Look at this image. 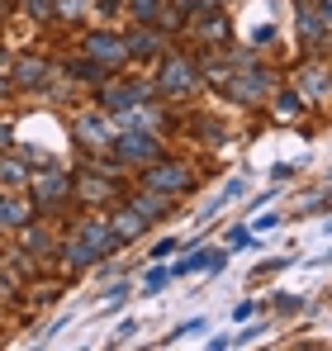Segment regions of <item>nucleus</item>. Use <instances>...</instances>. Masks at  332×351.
I'll return each instance as SVG.
<instances>
[{
    "mask_svg": "<svg viewBox=\"0 0 332 351\" xmlns=\"http://www.w3.org/2000/svg\"><path fill=\"white\" fill-rule=\"evenodd\" d=\"M100 10H105V14H110V10H119V0H100Z\"/></svg>",
    "mask_w": 332,
    "mask_h": 351,
    "instance_id": "35",
    "label": "nucleus"
},
{
    "mask_svg": "<svg viewBox=\"0 0 332 351\" xmlns=\"http://www.w3.org/2000/svg\"><path fill=\"white\" fill-rule=\"evenodd\" d=\"M147 190H162V195H176V190H185L190 185V171L180 167V162H157V167H147Z\"/></svg>",
    "mask_w": 332,
    "mask_h": 351,
    "instance_id": "4",
    "label": "nucleus"
},
{
    "mask_svg": "<svg viewBox=\"0 0 332 351\" xmlns=\"http://www.w3.org/2000/svg\"><path fill=\"white\" fill-rule=\"evenodd\" d=\"M10 138H14V128H10V123H5V119H0V147H5V143H10Z\"/></svg>",
    "mask_w": 332,
    "mask_h": 351,
    "instance_id": "34",
    "label": "nucleus"
},
{
    "mask_svg": "<svg viewBox=\"0 0 332 351\" xmlns=\"http://www.w3.org/2000/svg\"><path fill=\"white\" fill-rule=\"evenodd\" d=\"M24 10H29L34 19H48V14H53V0H24Z\"/></svg>",
    "mask_w": 332,
    "mask_h": 351,
    "instance_id": "23",
    "label": "nucleus"
},
{
    "mask_svg": "<svg viewBox=\"0 0 332 351\" xmlns=\"http://www.w3.org/2000/svg\"><path fill=\"white\" fill-rule=\"evenodd\" d=\"M299 29L309 43H323L328 38V0H318L313 10H299Z\"/></svg>",
    "mask_w": 332,
    "mask_h": 351,
    "instance_id": "8",
    "label": "nucleus"
},
{
    "mask_svg": "<svg viewBox=\"0 0 332 351\" xmlns=\"http://www.w3.org/2000/svg\"><path fill=\"white\" fill-rule=\"evenodd\" d=\"M166 280H171V271H162V266H157V271H152V276L143 280V290H147V294H157V290H166Z\"/></svg>",
    "mask_w": 332,
    "mask_h": 351,
    "instance_id": "22",
    "label": "nucleus"
},
{
    "mask_svg": "<svg viewBox=\"0 0 332 351\" xmlns=\"http://www.w3.org/2000/svg\"><path fill=\"white\" fill-rule=\"evenodd\" d=\"M110 233H114V242H128V237L143 233V219H138L133 209H119V214L110 219Z\"/></svg>",
    "mask_w": 332,
    "mask_h": 351,
    "instance_id": "13",
    "label": "nucleus"
},
{
    "mask_svg": "<svg viewBox=\"0 0 332 351\" xmlns=\"http://www.w3.org/2000/svg\"><path fill=\"white\" fill-rule=\"evenodd\" d=\"M67 190H71V180H67L62 171H48L43 180H38V199H62Z\"/></svg>",
    "mask_w": 332,
    "mask_h": 351,
    "instance_id": "14",
    "label": "nucleus"
},
{
    "mask_svg": "<svg viewBox=\"0 0 332 351\" xmlns=\"http://www.w3.org/2000/svg\"><path fill=\"white\" fill-rule=\"evenodd\" d=\"M323 90H328V81H323V71H313V76H309V95L323 100Z\"/></svg>",
    "mask_w": 332,
    "mask_h": 351,
    "instance_id": "27",
    "label": "nucleus"
},
{
    "mask_svg": "<svg viewBox=\"0 0 332 351\" xmlns=\"http://www.w3.org/2000/svg\"><path fill=\"white\" fill-rule=\"evenodd\" d=\"M195 81H200V66L185 58H166L162 66V90L166 95H185V90H195Z\"/></svg>",
    "mask_w": 332,
    "mask_h": 351,
    "instance_id": "3",
    "label": "nucleus"
},
{
    "mask_svg": "<svg viewBox=\"0 0 332 351\" xmlns=\"http://www.w3.org/2000/svg\"><path fill=\"white\" fill-rule=\"evenodd\" d=\"M123 48H128L133 58H147V53H157V34H133Z\"/></svg>",
    "mask_w": 332,
    "mask_h": 351,
    "instance_id": "18",
    "label": "nucleus"
},
{
    "mask_svg": "<svg viewBox=\"0 0 332 351\" xmlns=\"http://www.w3.org/2000/svg\"><path fill=\"white\" fill-rule=\"evenodd\" d=\"M271 38H276L271 24H257V29H252V43H271Z\"/></svg>",
    "mask_w": 332,
    "mask_h": 351,
    "instance_id": "28",
    "label": "nucleus"
},
{
    "mask_svg": "<svg viewBox=\"0 0 332 351\" xmlns=\"http://www.w3.org/2000/svg\"><path fill=\"white\" fill-rule=\"evenodd\" d=\"M138 105H147V86L143 81H110L105 86V110L110 114H128Z\"/></svg>",
    "mask_w": 332,
    "mask_h": 351,
    "instance_id": "2",
    "label": "nucleus"
},
{
    "mask_svg": "<svg viewBox=\"0 0 332 351\" xmlns=\"http://www.w3.org/2000/svg\"><path fill=\"white\" fill-rule=\"evenodd\" d=\"M200 5H204V10H209V5H223V0H200Z\"/></svg>",
    "mask_w": 332,
    "mask_h": 351,
    "instance_id": "36",
    "label": "nucleus"
},
{
    "mask_svg": "<svg viewBox=\"0 0 332 351\" xmlns=\"http://www.w3.org/2000/svg\"><path fill=\"white\" fill-rule=\"evenodd\" d=\"M237 195H247V180H233V185L223 190V195L214 199V204H228V199H237Z\"/></svg>",
    "mask_w": 332,
    "mask_h": 351,
    "instance_id": "24",
    "label": "nucleus"
},
{
    "mask_svg": "<svg viewBox=\"0 0 332 351\" xmlns=\"http://www.w3.org/2000/svg\"><path fill=\"white\" fill-rule=\"evenodd\" d=\"M128 209H133V214H138L143 223H152L157 214H166V195H162V190H147V195H138V199H133Z\"/></svg>",
    "mask_w": 332,
    "mask_h": 351,
    "instance_id": "12",
    "label": "nucleus"
},
{
    "mask_svg": "<svg viewBox=\"0 0 332 351\" xmlns=\"http://www.w3.org/2000/svg\"><path fill=\"white\" fill-rule=\"evenodd\" d=\"M110 185H114V180H105L100 171H91V176H86V185H81V195H86V199H100V195H110Z\"/></svg>",
    "mask_w": 332,
    "mask_h": 351,
    "instance_id": "19",
    "label": "nucleus"
},
{
    "mask_svg": "<svg viewBox=\"0 0 332 351\" xmlns=\"http://www.w3.org/2000/svg\"><path fill=\"white\" fill-rule=\"evenodd\" d=\"M171 252H176V237H162V242H157V247H152V261H166V256H171Z\"/></svg>",
    "mask_w": 332,
    "mask_h": 351,
    "instance_id": "26",
    "label": "nucleus"
},
{
    "mask_svg": "<svg viewBox=\"0 0 332 351\" xmlns=\"http://www.w3.org/2000/svg\"><path fill=\"white\" fill-rule=\"evenodd\" d=\"M114 247V233H110V223L105 219H86L76 233H71V242H67V261L71 266H91V261H100V256H110Z\"/></svg>",
    "mask_w": 332,
    "mask_h": 351,
    "instance_id": "1",
    "label": "nucleus"
},
{
    "mask_svg": "<svg viewBox=\"0 0 332 351\" xmlns=\"http://www.w3.org/2000/svg\"><path fill=\"white\" fill-rule=\"evenodd\" d=\"M0 90H5V76H0Z\"/></svg>",
    "mask_w": 332,
    "mask_h": 351,
    "instance_id": "37",
    "label": "nucleus"
},
{
    "mask_svg": "<svg viewBox=\"0 0 332 351\" xmlns=\"http://www.w3.org/2000/svg\"><path fill=\"white\" fill-rule=\"evenodd\" d=\"M276 114H280V119H294V114H304V95H294V90H280V100H276Z\"/></svg>",
    "mask_w": 332,
    "mask_h": 351,
    "instance_id": "17",
    "label": "nucleus"
},
{
    "mask_svg": "<svg viewBox=\"0 0 332 351\" xmlns=\"http://www.w3.org/2000/svg\"><path fill=\"white\" fill-rule=\"evenodd\" d=\"M114 152H119L123 162H147V157H157V138L133 128V133H119V138H114Z\"/></svg>",
    "mask_w": 332,
    "mask_h": 351,
    "instance_id": "5",
    "label": "nucleus"
},
{
    "mask_svg": "<svg viewBox=\"0 0 332 351\" xmlns=\"http://www.w3.org/2000/svg\"><path fill=\"white\" fill-rule=\"evenodd\" d=\"M133 332H138V323H119V328H114V342H128Z\"/></svg>",
    "mask_w": 332,
    "mask_h": 351,
    "instance_id": "31",
    "label": "nucleus"
},
{
    "mask_svg": "<svg viewBox=\"0 0 332 351\" xmlns=\"http://www.w3.org/2000/svg\"><path fill=\"white\" fill-rule=\"evenodd\" d=\"M190 332H204V318H190V323L176 328V337H190Z\"/></svg>",
    "mask_w": 332,
    "mask_h": 351,
    "instance_id": "29",
    "label": "nucleus"
},
{
    "mask_svg": "<svg viewBox=\"0 0 332 351\" xmlns=\"http://www.w3.org/2000/svg\"><path fill=\"white\" fill-rule=\"evenodd\" d=\"M223 261H228V252H223V247H200L195 256H185V261L176 266V276H200V271H219Z\"/></svg>",
    "mask_w": 332,
    "mask_h": 351,
    "instance_id": "7",
    "label": "nucleus"
},
{
    "mask_svg": "<svg viewBox=\"0 0 332 351\" xmlns=\"http://www.w3.org/2000/svg\"><path fill=\"white\" fill-rule=\"evenodd\" d=\"M76 138H81L86 147H110V123L100 114H81L76 119Z\"/></svg>",
    "mask_w": 332,
    "mask_h": 351,
    "instance_id": "9",
    "label": "nucleus"
},
{
    "mask_svg": "<svg viewBox=\"0 0 332 351\" xmlns=\"http://www.w3.org/2000/svg\"><path fill=\"white\" fill-rule=\"evenodd\" d=\"M24 162H0V180H5V185H24Z\"/></svg>",
    "mask_w": 332,
    "mask_h": 351,
    "instance_id": "20",
    "label": "nucleus"
},
{
    "mask_svg": "<svg viewBox=\"0 0 332 351\" xmlns=\"http://www.w3.org/2000/svg\"><path fill=\"white\" fill-rule=\"evenodd\" d=\"M280 219L276 214H257V219H252V228H257V233H266V228H276Z\"/></svg>",
    "mask_w": 332,
    "mask_h": 351,
    "instance_id": "30",
    "label": "nucleus"
},
{
    "mask_svg": "<svg viewBox=\"0 0 332 351\" xmlns=\"http://www.w3.org/2000/svg\"><path fill=\"white\" fill-rule=\"evenodd\" d=\"M133 14L138 19H157L162 14V0H133Z\"/></svg>",
    "mask_w": 332,
    "mask_h": 351,
    "instance_id": "21",
    "label": "nucleus"
},
{
    "mask_svg": "<svg viewBox=\"0 0 332 351\" xmlns=\"http://www.w3.org/2000/svg\"><path fill=\"white\" fill-rule=\"evenodd\" d=\"M24 247H29V252H48L53 242H48V233H29V237H24Z\"/></svg>",
    "mask_w": 332,
    "mask_h": 351,
    "instance_id": "25",
    "label": "nucleus"
},
{
    "mask_svg": "<svg viewBox=\"0 0 332 351\" xmlns=\"http://www.w3.org/2000/svg\"><path fill=\"white\" fill-rule=\"evenodd\" d=\"M200 34H204V38H223V34H228V19H223L219 5H209V14L200 19Z\"/></svg>",
    "mask_w": 332,
    "mask_h": 351,
    "instance_id": "15",
    "label": "nucleus"
},
{
    "mask_svg": "<svg viewBox=\"0 0 332 351\" xmlns=\"http://www.w3.org/2000/svg\"><path fill=\"white\" fill-rule=\"evenodd\" d=\"M266 90H271V76H266L261 66H247V71L228 86V95H233V100H242V105H247V100H261Z\"/></svg>",
    "mask_w": 332,
    "mask_h": 351,
    "instance_id": "6",
    "label": "nucleus"
},
{
    "mask_svg": "<svg viewBox=\"0 0 332 351\" xmlns=\"http://www.w3.org/2000/svg\"><path fill=\"white\" fill-rule=\"evenodd\" d=\"M91 58L95 62H123L128 58V48H123V38H119V34H91Z\"/></svg>",
    "mask_w": 332,
    "mask_h": 351,
    "instance_id": "10",
    "label": "nucleus"
},
{
    "mask_svg": "<svg viewBox=\"0 0 332 351\" xmlns=\"http://www.w3.org/2000/svg\"><path fill=\"white\" fill-rule=\"evenodd\" d=\"M57 10H62V14H81V10H86V0H57Z\"/></svg>",
    "mask_w": 332,
    "mask_h": 351,
    "instance_id": "32",
    "label": "nucleus"
},
{
    "mask_svg": "<svg viewBox=\"0 0 332 351\" xmlns=\"http://www.w3.org/2000/svg\"><path fill=\"white\" fill-rule=\"evenodd\" d=\"M105 294H110V304H123V299H128V285L119 280V285H110V290H105Z\"/></svg>",
    "mask_w": 332,
    "mask_h": 351,
    "instance_id": "33",
    "label": "nucleus"
},
{
    "mask_svg": "<svg viewBox=\"0 0 332 351\" xmlns=\"http://www.w3.org/2000/svg\"><path fill=\"white\" fill-rule=\"evenodd\" d=\"M29 223V204L14 195H0V228H24Z\"/></svg>",
    "mask_w": 332,
    "mask_h": 351,
    "instance_id": "11",
    "label": "nucleus"
},
{
    "mask_svg": "<svg viewBox=\"0 0 332 351\" xmlns=\"http://www.w3.org/2000/svg\"><path fill=\"white\" fill-rule=\"evenodd\" d=\"M43 76H48V71H43V62H34V58H24V62H19V71H14V81H19V86H43Z\"/></svg>",
    "mask_w": 332,
    "mask_h": 351,
    "instance_id": "16",
    "label": "nucleus"
}]
</instances>
